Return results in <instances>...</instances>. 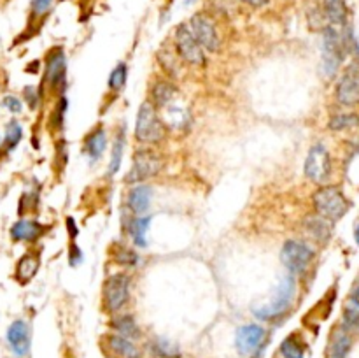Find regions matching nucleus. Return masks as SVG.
<instances>
[{"label":"nucleus","instance_id":"obj_12","mask_svg":"<svg viewBox=\"0 0 359 358\" xmlns=\"http://www.w3.org/2000/svg\"><path fill=\"white\" fill-rule=\"evenodd\" d=\"M305 176L310 181L323 185L331 176V156L323 145L312 146L303 165Z\"/></svg>","mask_w":359,"mask_h":358},{"label":"nucleus","instance_id":"obj_11","mask_svg":"<svg viewBox=\"0 0 359 358\" xmlns=\"http://www.w3.org/2000/svg\"><path fill=\"white\" fill-rule=\"evenodd\" d=\"M267 336L268 332L261 325H256V323L242 325L235 334V348H237L238 355L249 358L254 357V355H260L265 346V341H267Z\"/></svg>","mask_w":359,"mask_h":358},{"label":"nucleus","instance_id":"obj_42","mask_svg":"<svg viewBox=\"0 0 359 358\" xmlns=\"http://www.w3.org/2000/svg\"><path fill=\"white\" fill-rule=\"evenodd\" d=\"M349 304H352V306L358 307V309H359V283H358V286H356V288L352 290L351 299H349Z\"/></svg>","mask_w":359,"mask_h":358},{"label":"nucleus","instance_id":"obj_22","mask_svg":"<svg viewBox=\"0 0 359 358\" xmlns=\"http://www.w3.org/2000/svg\"><path fill=\"white\" fill-rule=\"evenodd\" d=\"M109 327L114 334L126 337V339L135 341L142 336L140 327L137 325L135 318H133L132 314H117V316H114L112 320H110Z\"/></svg>","mask_w":359,"mask_h":358},{"label":"nucleus","instance_id":"obj_40","mask_svg":"<svg viewBox=\"0 0 359 358\" xmlns=\"http://www.w3.org/2000/svg\"><path fill=\"white\" fill-rule=\"evenodd\" d=\"M83 260V253L81 250L76 246V244H70V250H69V262L70 266H77V263H81Z\"/></svg>","mask_w":359,"mask_h":358},{"label":"nucleus","instance_id":"obj_16","mask_svg":"<svg viewBox=\"0 0 359 358\" xmlns=\"http://www.w3.org/2000/svg\"><path fill=\"white\" fill-rule=\"evenodd\" d=\"M106 348L112 357L116 358H142V351L133 343L132 339H126L117 334L106 336Z\"/></svg>","mask_w":359,"mask_h":358},{"label":"nucleus","instance_id":"obj_29","mask_svg":"<svg viewBox=\"0 0 359 358\" xmlns=\"http://www.w3.org/2000/svg\"><path fill=\"white\" fill-rule=\"evenodd\" d=\"M359 125V116L354 113H340V115L331 116L328 122V129L335 130V132H342V130L354 129Z\"/></svg>","mask_w":359,"mask_h":358},{"label":"nucleus","instance_id":"obj_24","mask_svg":"<svg viewBox=\"0 0 359 358\" xmlns=\"http://www.w3.org/2000/svg\"><path fill=\"white\" fill-rule=\"evenodd\" d=\"M351 346V334L344 329L335 330V334L331 336L330 346H328V358H347Z\"/></svg>","mask_w":359,"mask_h":358},{"label":"nucleus","instance_id":"obj_26","mask_svg":"<svg viewBox=\"0 0 359 358\" xmlns=\"http://www.w3.org/2000/svg\"><path fill=\"white\" fill-rule=\"evenodd\" d=\"M149 350L156 358H181L179 344L172 343L165 337H156V339L151 341Z\"/></svg>","mask_w":359,"mask_h":358},{"label":"nucleus","instance_id":"obj_4","mask_svg":"<svg viewBox=\"0 0 359 358\" xmlns=\"http://www.w3.org/2000/svg\"><path fill=\"white\" fill-rule=\"evenodd\" d=\"M315 214L330 220L331 223L344 218L349 211V200L337 186H321L312 197Z\"/></svg>","mask_w":359,"mask_h":358},{"label":"nucleus","instance_id":"obj_17","mask_svg":"<svg viewBox=\"0 0 359 358\" xmlns=\"http://www.w3.org/2000/svg\"><path fill=\"white\" fill-rule=\"evenodd\" d=\"M41 267V252H28L18 260L15 270V277L18 283L26 284L35 277Z\"/></svg>","mask_w":359,"mask_h":358},{"label":"nucleus","instance_id":"obj_19","mask_svg":"<svg viewBox=\"0 0 359 358\" xmlns=\"http://www.w3.org/2000/svg\"><path fill=\"white\" fill-rule=\"evenodd\" d=\"M106 146H107L106 129H103L102 125H99L97 129H93L88 136H86L85 146H83V153H85L92 162H97V160L102 158L103 152H106Z\"/></svg>","mask_w":359,"mask_h":358},{"label":"nucleus","instance_id":"obj_39","mask_svg":"<svg viewBox=\"0 0 359 358\" xmlns=\"http://www.w3.org/2000/svg\"><path fill=\"white\" fill-rule=\"evenodd\" d=\"M55 2L56 0H32V13L37 16L44 15Z\"/></svg>","mask_w":359,"mask_h":358},{"label":"nucleus","instance_id":"obj_21","mask_svg":"<svg viewBox=\"0 0 359 358\" xmlns=\"http://www.w3.org/2000/svg\"><path fill=\"white\" fill-rule=\"evenodd\" d=\"M305 230L314 237L317 243H328L331 239V234H333V225H331L330 220L319 216V214H310L307 216L303 222Z\"/></svg>","mask_w":359,"mask_h":358},{"label":"nucleus","instance_id":"obj_28","mask_svg":"<svg viewBox=\"0 0 359 358\" xmlns=\"http://www.w3.org/2000/svg\"><path fill=\"white\" fill-rule=\"evenodd\" d=\"M283 358H303L305 357V344L297 334H291L286 339L281 343V348H278Z\"/></svg>","mask_w":359,"mask_h":358},{"label":"nucleus","instance_id":"obj_5","mask_svg":"<svg viewBox=\"0 0 359 358\" xmlns=\"http://www.w3.org/2000/svg\"><path fill=\"white\" fill-rule=\"evenodd\" d=\"M130 283H132V279L125 272H117L107 277L102 286V304L107 313H119L128 304Z\"/></svg>","mask_w":359,"mask_h":358},{"label":"nucleus","instance_id":"obj_13","mask_svg":"<svg viewBox=\"0 0 359 358\" xmlns=\"http://www.w3.org/2000/svg\"><path fill=\"white\" fill-rule=\"evenodd\" d=\"M9 348L16 357L23 358L30 353V344H32V336H30V327L25 320H16L9 325L8 334H6Z\"/></svg>","mask_w":359,"mask_h":358},{"label":"nucleus","instance_id":"obj_36","mask_svg":"<svg viewBox=\"0 0 359 358\" xmlns=\"http://www.w3.org/2000/svg\"><path fill=\"white\" fill-rule=\"evenodd\" d=\"M23 97H25L30 109H35L37 104H39V97H41V93H39V90H37L35 86H26V88L23 90Z\"/></svg>","mask_w":359,"mask_h":358},{"label":"nucleus","instance_id":"obj_9","mask_svg":"<svg viewBox=\"0 0 359 358\" xmlns=\"http://www.w3.org/2000/svg\"><path fill=\"white\" fill-rule=\"evenodd\" d=\"M174 41H176V51L181 58L193 67H206L207 58L202 46L198 44L194 35L191 33L187 23H181L174 32Z\"/></svg>","mask_w":359,"mask_h":358},{"label":"nucleus","instance_id":"obj_1","mask_svg":"<svg viewBox=\"0 0 359 358\" xmlns=\"http://www.w3.org/2000/svg\"><path fill=\"white\" fill-rule=\"evenodd\" d=\"M294 295H297V281H294L293 274L287 272L286 276L283 277V281H281V284H278L274 299L268 304H265V306L254 307V316H256L258 320L263 321L278 320V318L284 316V314L291 309Z\"/></svg>","mask_w":359,"mask_h":358},{"label":"nucleus","instance_id":"obj_18","mask_svg":"<svg viewBox=\"0 0 359 358\" xmlns=\"http://www.w3.org/2000/svg\"><path fill=\"white\" fill-rule=\"evenodd\" d=\"M151 199H153V188L147 185H135L126 197V207L135 216H142L149 209Z\"/></svg>","mask_w":359,"mask_h":358},{"label":"nucleus","instance_id":"obj_41","mask_svg":"<svg viewBox=\"0 0 359 358\" xmlns=\"http://www.w3.org/2000/svg\"><path fill=\"white\" fill-rule=\"evenodd\" d=\"M67 229H69V236L70 239H76L77 237V225L76 222H74V218H67Z\"/></svg>","mask_w":359,"mask_h":358},{"label":"nucleus","instance_id":"obj_8","mask_svg":"<svg viewBox=\"0 0 359 358\" xmlns=\"http://www.w3.org/2000/svg\"><path fill=\"white\" fill-rule=\"evenodd\" d=\"M315 253L308 244L303 241L290 239L284 243L283 250H281V260H283L284 267L290 274H303L308 269V266L314 260Z\"/></svg>","mask_w":359,"mask_h":358},{"label":"nucleus","instance_id":"obj_10","mask_svg":"<svg viewBox=\"0 0 359 358\" xmlns=\"http://www.w3.org/2000/svg\"><path fill=\"white\" fill-rule=\"evenodd\" d=\"M190 26L191 33L194 35V39L198 41V44L202 46L203 51H209V53H217L221 48V39H219V33H217L216 25L214 22L210 19L209 15L206 13H197L190 18Z\"/></svg>","mask_w":359,"mask_h":358},{"label":"nucleus","instance_id":"obj_31","mask_svg":"<svg viewBox=\"0 0 359 358\" xmlns=\"http://www.w3.org/2000/svg\"><path fill=\"white\" fill-rule=\"evenodd\" d=\"M67 107H69V100H67L65 97H60V100L56 102L55 109H53L51 116H49V129H51V132H58V130L63 129Z\"/></svg>","mask_w":359,"mask_h":358},{"label":"nucleus","instance_id":"obj_35","mask_svg":"<svg viewBox=\"0 0 359 358\" xmlns=\"http://www.w3.org/2000/svg\"><path fill=\"white\" fill-rule=\"evenodd\" d=\"M39 204V193L28 192L22 197L19 200V214L26 213L28 209H35V206Z\"/></svg>","mask_w":359,"mask_h":358},{"label":"nucleus","instance_id":"obj_6","mask_svg":"<svg viewBox=\"0 0 359 358\" xmlns=\"http://www.w3.org/2000/svg\"><path fill=\"white\" fill-rule=\"evenodd\" d=\"M67 86V58L62 48H53L46 56L44 78H42L41 92L49 90L58 95H63Z\"/></svg>","mask_w":359,"mask_h":358},{"label":"nucleus","instance_id":"obj_25","mask_svg":"<svg viewBox=\"0 0 359 358\" xmlns=\"http://www.w3.org/2000/svg\"><path fill=\"white\" fill-rule=\"evenodd\" d=\"M151 225V218L147 216H133L126 222V232L132 237V241L135 243V246L144 247L147 244L146 241V232Z\"/></svg>","mask_w":359,"mask_h":358},{"label":"nucleus","instance_id":"obj_32","mask_svg":"<svg viewBox=\"0 0 359 358\" xmlns=\"http://www.w3.org/2000/svg\"><path fill=\"white\" fill-rule=\"evenodd\" d=\"M23 137V129L18 122H9L8 127H6V137H4V146L6 152H11L16 146L19 145V140Z\"/></svg>","mask_w":359,"mask_h":358},{"label":"nucleus","instance_id":"obj_2","mask_svg":"<svg viewBox=\"0 0 359 358\" xmlns=\"http://www.w3.org/2000/svg\"><path fill=\"white\" fill-rule=\"evenodd\" d=\"M163 167H165V158L156 149L140 148L133 155L132 167H130L128 174H126L125 181L128 185H140V183L147 181V179L156 177L158 174L162 172Z\"/></svg>","mask_w":359,"mask_h":358},{"label":"nucleus","instance_id":"obj_33","mask_svg":"<svg viewBox=\"0 0 359 358\" xmlns=\"http://www.w3.org/2000/svg\"><path fill=\"white\" fill-rule=\"evenodd\" d=\"M126 74H128V69H126V63H119L116 69L110 72L109 76V90L110 92L117 93L119 90L125 88V83H126Z\"/></svg>","mask_w":359,"mask_h":358},{"label":"nucleus","instance_id":"obj_15","mask_svg":"<svg viewBox=\"0 0 359 358\" xmlns=\"http://www.w3.org/2000/svg\"><path fill=\"white\" fill-rule=\"evenodd\" d=\"M48 232V227L35 220H19L11 227V237L18 243H35Z\"/></svg>","mask_w":359,"mask_h":358},{"label":"nucleus","instance_id":"obj_43","mask_svg":"<svg viewBox=\"0 0 359 358\" xmlns=\"http://www.w3.org/2000/svg\"><path fill=\"white\" fill-rule=\"evenodd\" d=\"M242 2L247 6H253V8H263V6H267L270 0H242Z\"/></svg>","mask_w":359,"mask_h":358},{"label":"nucleus","instance_id":"obj_38","mask_svg":"<svg viewBox=\"0 0 359 358\" xmlns=\"http://www.w3.org/2000/svg\"><path fill=\"white\" fill-rule=\"evenodd\" d=\"M2 106H4L9 113H15V115L22 113V100L15 95L4 97V100H2Z\"/></svg>","mask_w":359,"mask_h":358},{"label":"nucleus","instance_id":"obj_27","mask_svg":"<svg viewBox=\"0 0 359 358\" xmlns=\"http://www.w3.org/2000/svg\"><path fill=\"white\" fill-rule=\"evenodd\" d=\"M110 259L116 266L122 267H135L140 260L133 250L123 246V244H114L112 250H110Z\"/></svg>","mask_w":359,"mask_h":358},{"label":"nucleus","instance_id":"obj_3","mask_svg":"<svg viewBox=\"0 0 359 358\" xmlns=\"http://www.w3.org/2000/svg\"><path fill=\"white\" fill-rule=\"evenodd\" d=\"M167 136L165 123L158 116V109L146 100L140 106L135 122V139L144 145H158Z\"/></svg>","mask_w":359,"mask_h":358},{"label":"nucleus","instance_id":"obj_20","mask_svg":"<svg viewBox=\"0 0 359 358\" xmlns=\"http://www.w3.org/2000/svg\"><path fill=\"white\" fill-rule=\"evenodd\" d=\"M177 95H179V92H177V88L172 83L165 81V79H158L153 85V88H151L149 102L156 109H163V107H169L176 100Z\"/></svg>","mask_w":359,"mask_h":358},{"label":"nucleus","instance_id":"obj_37","mask_svg":"<svg viewBox=\"0 0 359 358\" xmlns=\"http://www.w3.org/2000/svg\"><path fill=\"white\" fill-rule=\"evenodd\" d=\"M67 160H69V153H67V143L65 140H58L56 143V165L62 169L67 165Z\"/></svg>","mask_w":359,"mask_h":358},{"label":"nucleus","instance_id":"obj_34","mask_svg":"<svg viewBox=\"0 0 359 358\" xmlns=\"http://www.w3.org/2000/svg\"><path fill=\"white\" fill-rule=\"evenodd\" d=\"M342 329L351 332V330L359 329V309L352 304H347L344 309V318H342Z\"/></svg>","mask_w":359,"mask_h":358},{"label":"nucleus","instance_id":"obj_30","mask_svg":"<svg viewBox=\"0 0 359 358\" xmlns=\"http://www.w3.org/2000/svg\"><path fill=\"white\" fill-rule=\"evenodd\" d=\"M123 149H125V132H119L114 139L112 153H110V163H109V176L116 174L122 167L123 162Z\"/></svg>","mask_w":359,"mask_h":358},{"label":"nucleus","instance_id":"obj_7","mask_svg":"<svg viewBox=\"0 0 359 358\" xmlns=\"http://www.w3.org/2000/svg\"><path fill=\"white\" fill-rule=\"evenodd\" d=\"M345 58V44L335 26L323 30V70L328 78H333Z\"/></svg>","mask_w":359,"mask_h":358},{"label":"nucleus","instance_id":"obj_14","mask_svg":"<svg viewBox=\"0 0 359 358\" xmlns=\"http://www.w3.org/2000/svg\"><path fill=\"white\" fill-rule=\"evenodd\" d=\"M335 97L342 106H356L359 104V74L356 69H349L340 81L337 83Z\"/></svg>","mask_w":359,"mask_h":358},{"label":"nucleus","instance_id":"obj_23","mask_svg":"<svg viewBox=\"0 0 359 358\" xmlns=\"http://www.w3.org/2000/svg\"><path fill=\"white\" fill-rule=\"evenodd\" d=\"M324 18L330 22V26L347 25V4L345 0H323Z\"/></svg>","mask_w":359,"mask_h":358},{"label":"nucleus","instance_id":"obj_44","mask_svg":"<svg viewBox=\"0 0 359 358\" xmlns=\"http://www.w3.org/2000/svg\"><path fill=\"white\" fill-rule=\"evenodd\" d=\"M354 239H356V243L359 244V223H358V227H356V230H354Z\"/></svg>","mask_w":359,"mask_h":358}]
</instances>
